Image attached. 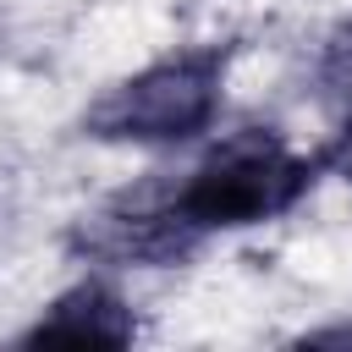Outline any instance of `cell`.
Segmentation results:
<instances>
[{
  "label": "cell",
  "instance_id": "cell-1",
  "mask_svg": "<svg viewBox=\"0 0 352 352\" xmlns=\"http://www.w3.org/2000/svg\"><path fill=\"white\" fill-rule=\"evenodd\" d=\"M319 182L324 165L314 148H292L280 126H242L204 148V160L187 165L182 182H148V198L176 242L198 253L209 236L286 220Z\"/></svg>",
  "mask_w": 352,
  "mask_h": 352
},
{
  "label": "cell",
  "instance_id": "cell-2",
  "mask_svg": "<svg viewBox=\"0 0 352 352\" xmlns=\"http://www.w3.org/2000/svg\"><path fill=\"white\" fill-rule=\"evenodd\" d=\"M231 60H236L231 38H204V44L165 50L160 60H148V66L126 72L121 82H110L82 110V138L110 143V148H182V143H198L214 126L220 104H226Z\"/></svg>",
  "mask_w": 352,
  "mask_h": 352
},
{
  "label": "cell",
  "instance_id": "cell-3",
  "mask_svg": "<svg viewBox=\"0 0 352 352\" xmlns=\"http://www.w3.org/2000/svg\"><path fill=\"white\" fill-rule=\"evenodd\" d=\"M143 336L138 308L99 275L72 280L66 292H55L28 330H16L22 346H44V341H72V346H132Z\"/></svg>",
  "mask_w": 352,
  "mask_h": 352
},
{
  "label": "cell",
  "instance_id": "cell-4",
  "mask_svg": "<svg viewBox=\"0 0 352 352\" xmlns=\"http://www.w3.org/2000/svg\"><path fill=\"white\" fill-rule=\"evenodd\" d=\"M314 88H319V99L336 116L352 110V16L319 44V55H314Z\"/></svg>",
  "mask_w": 352,
  "mask_h": 352
},
{
  "label": "cell",
  "instance_id": "cell-5",
  "mask_svg": "<svg viewBox=\"0 0 352 352\" xmlns=\"http://www.w3.org/2000/svg\"><path fill=\"white\" fill-rule=\"evenodd\" d=\"M314 154H319L324 176H336V182H346V187H352V110H341L336 132H330V138H324Z\"/></svg>",
  "mask_w": 352,
  "mask_h": 352
},
{
  "label": "cell",
  "instance_id": "cell-6",
  "mask_svg": "<svg viewBox=\"0 0 352 352\" xmlns=\"http://www.w3.org/2000/svg\"><path fill=\"white\" fill-rule=\"evenodd\" d=\"M297 341H302V346H352V319H341V324H319V330H302Z\"/></svg>",
  "mask_w": 352,
  "mask_h": 352
}]
</instances>
